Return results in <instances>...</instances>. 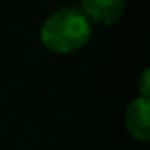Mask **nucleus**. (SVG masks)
I'll return each mask as SVG.
<instances>
[{"instance_id":"1","label":"nucleus","mask_w":150,"mask_h":150,"mask_svg":"<svg viewBox=\"0 0 150 150\" xmlns=\"http://www.w3.org/2000/svg\"><path fill=\"white\" fill-rule=\"evenodd\" d=\"M90 34V21L80 7H62L44 21L41 41L55 53H71L83 48Z\"/></svg>"},{"instance_id":"3","label":"nucleus","mask_w":150,"mask_h":150,"mask_svg":"<svg viewBox=\"0 0 150 150\" xmlns=\"http://www.w3.org/2000/svg\"><path fill=\"white\" fill-rule=\"evenodd\" d=\"M80 9L83 11L88 21L113 25L122 18L125 11V2H120V0H85Z\"/></svg>"},{"instance_id":"4","label":"nucleus","mask_w":150,"mask_h":150,"mask_svg":"<svg viewBox=\"0 0 150 150\" xmlns=\"http://www.w3.org/2000/svg\"><path fill=\"white\" fill-rule=\"evenodd\" d=\"M148 74H150V71H148V69H145V71L141 72V76H139V92H141V96H139V97H145V99H148V96H150Z\"/></svg>"},{"instance_id":"2","label":"nucleus","mask_w":150,"mask_h":150,"mask_svg":"<svg viewBox=\"0 0 150 150\" xmlns=\"http://www.w3.org/2000/svg\"><path fill=\"white\" fill-rule=\"evenodd\" d=\"M127 131L141 143L150 139V101L145 97L134 99L125 111Z\"/></svg>"}]
</instances>
